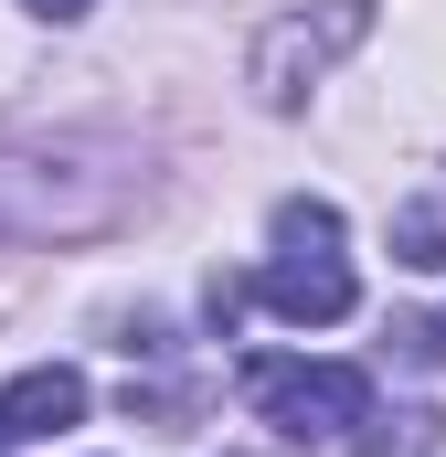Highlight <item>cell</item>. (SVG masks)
<instances>
[{
	"instance_id": "obj_6",
	"label": "cell",
	"mask_w": 446,
	"mask_h": 457,
	"mask_svg": "<svg viewBox=\"0 0 446 457\" xmlns=\"http://www.w3.org/2000/svg\"><path fill=\"white\" fill-rule=\"evenodd\" d=\"M404 266H446V224L436 213H404Z\"/></svg>"
},
{
	"instance_id": "obj_5",
	"label": "cell",
	"mask_w": 446,
	"mask_h": 457,
	"mask_svg": "<svg viewBox=\"0 0 446 457\" xmlns=\"http://www.w3.org/2000/svg\"><path fill=\"white\" fill-rule=\"evenodd\" d=\"M436 447H446L436 404H404V415H361L351 426V457H436Z\"/></svg>"
},
{
	"instance_id": "obj_8",
	"label": "cell",
	"mask_w": 446,
	"mask_h": 457,
	"mask_svg": "<svg viewBox=\"0 0 446 457\" xmlns=\"http://www.w3.org/2000/svg\"><path fill=\"white\" fill-rule=\"evenodd\" d=\"M21 11H43V21H86V0H21Z\"/></svg>"
},
{
	"instance_id": "obj_1",
	"label": "cell",
	"mask_w": 446,
	"mask_h": 457,
	"mask_svg": "<svg viewBox=\"0 0 446 457\" xmlns=\"http://www.w3.org/2000/svg\"><path fill=\"white\" fill-rule=\"evenodd\" d=\"M255 298L298 330H330L361 309V277L340 255V203H277V255L255 266Z\"/></svg>"
},
{
	"instance_id": "obj_4",
	"label": "cell",
	"mask_w": 446,
	"mask_h": 457,
	"mask_svg": "<svg viewBox=\"0 0 446 457\" xmlns=\"http://www.w3.org/2000/svg\"><path fill=\"white\" fill-rule=\"evenodd\" d=\"M64 426H86V372H75V361H32V372H11V394H0V436H64Z\"/></svg>"
},
{
	"instance_id": "obj_7",
	"label": "cell",
	"mask_w": 446,
	"mask_h": 457,
	"mask_svg": "<svg viewBox=\"0 0 446 457\" xmlns=\"http://www.w3.org/2000/svg\"><path fill=\"white\" fill-rule=\"evenodd\" d=\"M393 341L415 351V361H446V320H415V330H393Z\"/></svg>"
},
{
	"instance_id": "obj_9",
	"label": "cell",
	"mask_w": 446,
	"mask_h": 457,
	"mask_svg": "<svg viewBox=\"0 0 446 457\" xmlns=\"http://www.w3.org/2000/svg\"><path fill=\"white\" fill-rule=\"evenodd\" d=\"M0 447H11V436H0Z\"/></svg>"
},
{
	"instance_id": "obj_2",
	"label": "cell",
	"mask_w": 446,
	"mask_h": 457,
	"mask_svg": "<svg viewBox=\"0 0 446 457\" xmlns=\"http://www.w3.org/2000/svg\"><path fill=\"white\" fill-rule=\"evenodd\" d=\"M244 404L309 447V436H351V426L372 415V372H361V361H287V351H255V361H244Z\"/></svg>"
},
{
	"instance_id": "obj_3",
	"label": "cell",
	"mask_w": 446,
	"mask_h": 457,
	"mask_svg": "<svg viewBox=\"0 0 446 457\" xmlns=\"http://www.w3.org/2000/svg\"><path fill=\"white\" fill-rule=\"evenodd\" d=\"M361 32H372V0H319V11H287V21L255 43V96H266V107H298V96L330 75Z\"/></svg>"
}]
</instances>
